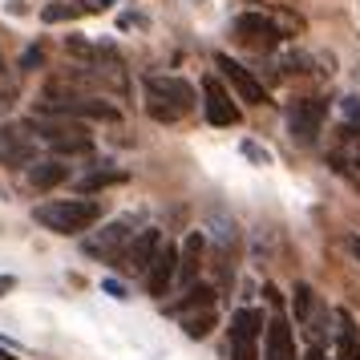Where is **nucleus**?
I'll return each instance as SVG.
<instances>
[{
    "mask_svg": "<svg viewBox=\"0 0 360 360\" xmlns=\"http://www.w3.org/2000/svg\"><path fill=\"white\" fill-rule=\"evenodd\" d=\"M37 114H53V117H73V122H117V105H110L105 98H94V94H77L69 89L65 82H53L45 89V98L37 101Z\"/></svg>",
    "mask_w": 360,
    "mask_h": 360,
    "instance_id": "f257e3e1",
    "label": "nucleus"
},
{
    "mask_svg": "<svg viewBox=\"0 0 360 360\" xmlns=\"http://www.w3.org/2000/svg\"><path fill=\"white\" fill-rule=\"evenodd\" d=\"M33 219L53 235H82L101 219V207L94 198H53V202L33 207Z\"/></svg>",
    "mask_w": 360,
    "mask_h": 360,
    "instance_id": "f03ea898",
    "label": "nucleus"
},
{
    "mask_svg": "<svg viewBox=\"0 0 360 360\" xmlns=\"http://www.w3.org/2000/svg\"><path fill=\"white\" fill-rule=\"evenodd\" d=\"M191 110H195V89H191V82L162 77V73H150L146 77V114L154 122H179Z\"/></svg>",
    "mask_w": 360,
    "mask_h": 360,
    "instance_id": "7ed1b4c3",
    "label": "nucleus"
},
{
    "mask_svg": "<svg viewBox=\"0 0 360 360\" xmlns=\"http://www.w3.org/2000/svg\"><path fill=\"white\" fill-rule=\"evenodd\" d=\"M29 130L37 134V142H45L53 154H89L94 138L82 122L73 117H53V114H33L29 117Z\"/></svg>",
    "mask_w": 360,
    "mask_h": 360,
    "instance_id": "20e7f679",
    "label": "nucleus"
},
{
    "mask_svg": "<svg viewBox=\"0 0 360 360\" xmlns=\"http://www.w3.org/2000/svg\"><path fill=\"white\" fill-rule=\"evenodd\" d=\"M227 348H231V360H255L259 356V336H263V311L255 308H239L231 316V328H227Z\"/></svg>",
    "mask_w": 360,
    "mask_h": 360,
    "instance_id": "39448f33",
    "label": "nucleus"
},
{
    "mask_svg": "<svg viewBox=\"0 0 360 360\" xmlns=\"http://www.w3.org/2000/svg\"><path fill=\"white\" fill-rule=\"evenodd\" d=\"M37 134L29 130V122H8V126H0V162L13 166V170H29L37 162Z\"/></svg>",
    "mask_w": 360,
    "mask_h": 360,
    "instance_id": "423d86ee",
    "label": "nucleus"
},
{
    "mask_svg": "<svg viewBox=\"0 0 360 360\" xmlns=\"http://www.w3.org/2000/svg\"><path fill=\"white\" fill-rule=\"evenodd\" d=\"M134 235H138V231H134V219L126 214V219H114V223H105V227L89 231L82 247H85V255H94V259H117Z\"/></svg>",
    "mask_w": 360,
    "mask_h": 360,
    "instance_id": "0eeeda50",
    "label": "nucleus"
},
{
    "mask_svg": "<svg viewBox=\"0 0 360 360\" xmlns=\"http://www.w3.org/2000/svg\"><path fill=\"white\" fill-rule=\"evenodd\" d=\"M158 247H162V231L158 227H142L130 243H126V251L117 255V267H122L126 276H146L150 263H154V255H158Z\"/></svg>",
    "mask_w": 360,
    "mask_h": 360,
    "instance_id": "6e6552de",
    "label": "nucleus"
},
{
    "mask_svg": "<svg viewBox=\"0 0 360 360\" xmlns=\"http://www.w3.org/2000/svg\"><path fill=\"white\" fill-rule=\"evenodd\" d=\"M324 117H328V105L320 98L295 101L292 110H288V134L300 146H308V142H316V134L324 130Z\"/></svg>",
    "mask_w": 360,
    "mask_h": 360,
    "instance_id": "1a4fd4ad",
    "label": "nucleus"
},
{
    "mask_svg": "<svg viewBox=\"0 0 360 360\" xmlns=\"http://www.w3.org/2000/svg\"><path fill=\"white\" fill-rule=\"evenodd\" d=\"M231 33H235V41L239 45H247V49H276L279 45V29L271 17H263V13H243V17H235V25H231Z\"/></svg>",
    "mask_w": 360,
    "mask_h": 360,
    "instance_id": "9d476101",
    "label": "nucleus"
},
{
    "mask_svg": "<svg viewBox=\"0 0 360 360\" xmlns=\"http://www.w3.org/2000/svg\"><path fill=\"white\" fill-rule=\"evenodd\" d=\"M174 283H179V247L162 239V247H158V255H154V263H150V271H146V292L154 300H162Z\"/></svg>",
    "mask_w": 360,
    "mask_h": 360,
    "instance_id": "9b49d317",
    "label": "nucleus"
},
{
    "mask_svg": "<svg viewBox=\"0 0 360 360\" xmlns=\"http://www.w3.org/2000/svg\"><path fill=\"white\" fill-rule=\"evenodd\" d=\"M214 65L223 69V77H227L231 89L239 94V101H247V105H263V101H267V89L251 77V69H243L239 61H231L227 53H219V57H214Z\"/></svg>",
    "mask_w": 360,
    "mask_h": 360,
    "instance_id": "f8f14e48",
    "label": "nucleus"
},
{
    "mask_svg": "<svg viewBox=\"0 0 360 360\" xmlns=\"http://www.w3.org/2000/svg\"><path fill=\"white\" fill-rule=\"evenodd\" d=\"M202 110H207V122L211 126H235L239 122V105L231 101V94L223 89V82L219 77H207L202 82Z\"/></svg>",
    "mask_w": 360,
    "mask_h": 360,
    "instance_id": "ddd939ff",
    "label": "nucleus"
},
{
    "mask_svg": "<svg viewBox=\"0 0 360 360\" xmlns=\"http://www.w3.org/2000/svg\"><path fill=\"white\" fill-rule=\"evenodd\" d=\"M202 251H207V235L202 231H191L179 247V283H195L198 279V267H202Z\"/></svg>",
    "mask_w": 360,
    "mask_h": 360,
    "instance_id": "4468645a",
    "label": "nucleus"
},
{
    "mask_svg": "<svg viewBox=\"0 0 360 360\" xmlns=\"http://www.w3.org/2000/svg\"><path fill=\"white\" fill-rule=\"evenodd\" d=\"M263 360H295V336L288 320H271L267 324V348H263Z\"/></svg>",
    "mask_w": 360,
    "mask_h": 360,
    "instance_id": "2eb2a0df",
    "label": "nucleus"
},
{
    "mask_svg": "<svg viewBox=\"0 0 360 360\" xmlns=\"http://www.w3.org/2000/svg\"><path fill=\"white\" fill-rule=\"evenodd\" d=\"M336 352L340 360H360V328L352 320V311H336Z\"/></svg>",
    "mask_w": 360,
    "mask_h": 360,
    "instance_id": "dca6fc26",
    "label": "nucleus"
},
{
    "mask_svg": "<svg viewBox=\"0 0 360 360\" xmlns=\"http://www.w3.org/2000/svg\"><path fill=\"white\" fill-rule=\"evenodd\" d=\"M69 179V166L61 158H45V162H33L29 166V182H33V191H53V186H61Z\"/></svg>",
    "mask_w": 360,
    "mask_h": 360,
    "instance_id": "f3484780",
    "label": "nucleus"
},
{
    "mask_svg": "<svg viewBox=\"0 0 360 360\" xmlns=\"http://www.w3.org/2000/svg\"><path fill=\"white\" fill-rule=\"evenodd\" d=\"M195 308H198V311L214 308V288H207V283H191L179 304H170V311H174V316H191Z\"/></svg>",
    "mask_w": 360,
    "mask_h": 360,
    "instance_id": "a211bd4d",
    "label": "nucleus"
},
{
    "mask_svg": "<svg viewBox=\"0 0 360 360\" xmlns=\"http://www.w3.org/2000/svg\"><path fill=\"white\" fill-rule=\"evenodd\" d=\"M292 308H295V320H300V324H304L311 336H316V292H311L308 283H295Z\"/></svg>",
    "mask_w": 360,
    "mask_h": 360,
    "instance_id": "6ab92c4d",
    "label": "nucleus"
},
{
    "mask_svg": "<svg viewBox=\"0 0 360 360\" xmlns=\"http://www.w3.org/2000/svg\"><path fill=\"white\" fill-rule=\"evenodd\" d=\"M117 182H126V170L105 166V170H89V174L77 182V191H82V195H94V191H105V186H117Z\"/></svg>",
    "mask_w": 360,
    "mask_h": 360,
    "instance_id": "aec40b11",
    "label": "nucleus"
},
{
    "mask_svg": "<svg viewBox=\"0 0 360 360\" xmlns=\"http://www.w3.org/2000/svg\"><path fill=\"white\" fill-rule=\"evenodd\" d=\"M219 324V316H214V308L207 311H191V316H182V332L191 336V340H202V336H211V328Z\"/></svg>",
    "mask_w": 360,
    "mask_h": 360,
    "instance_id": "412c9836",
    "label": "nucleus"
},
{
    "mask_svg": "<svg viewBox=\"0 0 360 360\" xmlns=\"http://www.w3.org/2000/svg\"><path fill=\"white\" fill-rule=\"evenodd\" d=\"M77 13H82V4H49V8H45L41 17H45V20L53 25V20H73Z\"/></svg>",
    "mask_w": 360,
    "mask_h": 360,
    "instance_id": "4be33fe9",
    "label": "nucleus"
},
{
    "mask_svg": "<svg viewBox=\"0 0 360 360\" xmlns=\"http://www.w3.org/2000/svg\"><path fill=\"white\" fill-rule=\"evenodd\" d=\"M41 65H45V49H41V45H29L25 57H20V73H33V69H41Z\"/></svg>",
    "mask_w": 360,
    "mask_h": 360,
    "instance_id": "5701e85b",
    "label": "nucleus"
},
{
    "mask_svg": "<svg viewBox=\"0 0 360 360\" xmlns=\"http://www.w3.org/2000/svg\"><path fill=\"white\" fill-rule=\"evenodd\" d=\"M344 117H348V126H360V98L344 101Z\"/></svg>",
    "mask_w": 360,
    "mask_h": 360,
    "instance_id": "b1692460",
    "label": "nucleus"
},
{
    "mask_svg": "<svg viewBox=\"0 0 360 360\" xmlns=\"http://www.w3.org/2000/svg\"><path fill=\"white\" fill-rule=\"evenodd\" d=\"M243 154L247 158H255V162H267V150H259L255 142H243Z\"/></svg>",
    "mask_w": 360,
    "mask_h": 360,
    "instance_id": "393cba45",
    "label": "nucleus"
},
{
    "mask_svg": "<svg viewBox=\"0 0 360 360\" xmlns=\"http://www.w3.org/2000/svg\"><path fill=\"white\" fill-rule=\"evenodd\" d=\"M344 247H348V255L360 263V235H344Z\"/></svg>",
    "mask_w": 360,
    "mask_h": 360,
    "instance_id": "a878e982",
    "label": "nucleus"
},
{
    "mask_svg": "<svg viewBox=\"0 0 360 360\" xmlns=\"http://www.w3.org/2000/svg\"><path fill=\"white\" fill-rule=\"evenodd\" d=\"M101 288H105V292L114 295V300H126V288H122V283H117V279H105V283H101Z\"/></svg>",
    "mask_w": 360,
    "mask_h": 360,
    "instance_id": "bb28decb",
    "label": "nucleus"
},
{
    "mask_svg": "<svg viewBox=\"0 0 360 360\" xmlns=\"http://www.w3.org/2000/svg\"><path fill=\"white\" fill-rule=\"evenodd\" d=\"M13 288H17V279H13V276H0V295H8Z\"/></svg>",
    "mask_w": 360,
    "mask_h": 360,
    "instance_id": "cd10ccee",
    "label": "nucleus"
},
{
    "mask_svg": "<svg viewBox=\"0 0 360 360\" xmlns=\"http://www.w3.org/2000/svg\"><path fill=\"white\" fill-rule=\"evenodd\" d=\"M304 360H324V356H320V348H311V352H308Z\"/></svg>",
    "mask_w": 360,
    "mask_h": 360,
    "instance_id": "c85d7f7f",
    "label": "nucleus"
},
{
    "mask_svg": "<svg viewBox=\"0 0 360 360\" xmlns=\"http://www.w3.org/2000/svg\"><path fill=\"white\" fill-rule=\"evenodd\" d=\"M0 360H17V356H13V352H8V348H0Z\"/></svg>",
    "mask_w": 360,
    "mask_h": 360,
    "instance_id": "c756f323",
    "label": "nucleus"
},
{
    "mask_svg": "<svg viewBox=\"0 0 360 360\" xmlns=\"http://www.w3.org/2000/svg\"><path fill=\"white\" fill-rule=\"evenodd\" d=\"M105 4H114V0H98V8H105Z\"/></svg>",
    "mask_w": 360,
    "mask_h": 360,
    "instance_id": "7c9ffc66",
    "label": "nucleus"
},
{
    "mask_svg": "<svg viewBox=\"0 0 360 360\" xmlns=\"http://www.w3.org/2000/svg\"><path fill=\"white\" fill-rule=\"evenodd\" d=\"M0 73H4V57H0Z\"/></svg>",
    "mask_w": 360,
    "mask_h": 360,
    "instance_id": "2f4dec72",
    "label": "nucleus"
}]
</instances>
